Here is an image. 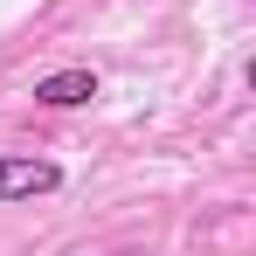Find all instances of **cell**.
Masks as SVG:
<instances>
[{
  "label": "cell",
  "instance_id": "6da1fadb",
  "mask_svg": "<svg viewBox=\"0 0 256 256\" xmlns=\"http://www.w3.org/2000/svg\"><path fill=\"white\" fill-rule=\"evenodd\" d=\"M62 173L48 160H0V201H21V194H48Z\"/></svg>",
  "mask_w": 256,
  "mask_h": 256
},
{
  "label": "cell",
  "instance_id": "7a4b0ae2",
  "mask_svg": "<svg viewBox=\"0 0 256 256\" xmlns=\"http://www.w3.org/2000/svg\"><path fill=\"white\" fill-rule=\"evenodd\" d=\"M35 97H42V104H84V97H97V76H90V70H62V76H42Z\"/></svg>",
  "mask_w": 256,
  "mask_h": 256
}]
</instances>
